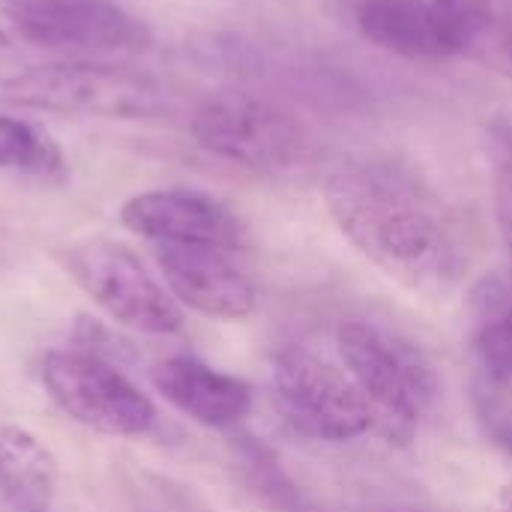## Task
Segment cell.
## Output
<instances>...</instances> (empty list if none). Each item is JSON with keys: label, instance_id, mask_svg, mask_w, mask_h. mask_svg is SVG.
<instances>
[{"label": "cell", "instance_id": "obj_1", "mask_svg": "<svg viewBox=\"0 0 512 512\" xmlns=\"http://www.w3.org/2000/svg\"><path fill=\"white\" fill-rule=\"evenodd\" d=\"M324 201L345 240L399 285L444 294L462 279L468 255L450 216L405 174L342 168L327 180Z\"/></svg>", "mask_w": 512, "mask_h": 512}, {"label": "cell", "instance_id": "obj_2", "mask_svg": "<svg viewBox=\"0 0 512 512\" xmlns=\"http://www.w3.org/2000/svg\"><path fill=\"white\" fill-rule=\"evenodd\" d=\"M336 345L348 378L375 414V426L390 441H411L438 399V375L429 357L408 336L372 318H345Z\"/></svg>", "mask_w": 512, "mask_h": 512}, {"label": "cell", "instance_id": "obj_3", "mask_svg": "<svg viewBox=\"0 0 512 512\" xmlns=\"http://www.w3.org/2000/svg\"><path fill=\"white\" fill-rule=\"evenodd\" d=\"M144 30L111 0H0V60H87L141 48Z\"/></svg>", "mask_w": 512, "mask_h": 512}, {"label": "cell", "instance_id": "obj_4", "mask_svg": "<svg viewBox=\"0 0 512 512\" xmlns=\"http://www.w3.org/2000/svg\"><path fill=\"white\" fill-rule=\"evenodd\" d=\"M0 99L33 111L105 120H147L168 108L162 87L150 78L93 60L30 66L0 81Z\"/></svg>", "mask_w": 512, "mask_h": 512}, {"label": "cell", "instance_id": "obj_5", "mask_svg": "<svg viewBox=\"0 0 512 512\" xmlns=\"http://www.w3.org/2000/svg\"><path fill=\"white\" fill-rule=\"evenodd\" d=\"M192 135L207 153L252 171H288L309 156V135L288 111L240 90L204 99Z\"/></svg>", "mask_w": 512, "mask_h": 512}, {"label": "cell", "instance_id": "obj_6", "mask_svg": "<svg viewBox=\"0 0 512 512\" xmlns=\"http://www.w3.org/2000/svg\"><path fill=\"white\" fill-rule=\"evenodd\" d=\"M48 399L75 423L111 435L135 438L156 423L153 402L111 363L87 351H51L42 360Z\"/></svg>", "mask_w": 512, "mask_h": 512}, {"label": "cell", "instance_id": "obj_7", "mask_svg": "<svg viewBox=\"0 0 512 512\" xmlns=\"http://www.w3.org/2000/svg\"><path fill=\"white\" fill-rule=\"evenodd\" d=\"M66 267L81 291L120 327L147 336H171L183 330L180 303L123 243L87 240L66 255Z\"/></svg>", "mask_w": 512, "mask_h": 512}, {"label": "cell", "instance_id": "obj_8", "mask_svg": "<svg viewBox=\"0 0 512 512\" xmlns=\"http://www.w3.org/2000/svg\"><path fill=\"white\" fill-rule=\"evenodd\" d=\"M273 384L282 420L303 438L342 444L375 426V414L357 384L303 348L276 354Z\"/></svg>", "mask_w": 512, "mask_h": 512}, {"label": "cell", "instance_id": "obj_9", "mask_svg": "<svg viewBox=\"0 0 512 512\" xmlns=\"http://www.w3.org/2000/svg\"><path fill=\"white\" fill-rule=\"evenodd\" d=\"M156 264L168 294L198 315L243 321L255 312V285L228 249L201 243H156Z\"/></svg>", "mask_w": 512, "mask_h": 512}, {"label": "cell", "instance_id": "obj_10", "mask_svg": "<svg viewBox=\"0 0 512 512\" xmlns=\"http://www.w3.org/2000/svg\"><path fill=\"white\" fill-rule=\"evenodd\" d=\"M120 222L153 243H201L228 252L246 243L243 222L225 204L189 189L141 192L120 207Z\"/></svg>", "mask_w": 512, "mask_h": 512}, {"label": "cell", "instance_id": "obj_11", "mask_svg": "<svg viewBox=\"0 0 512 512\" xmlns=\"http://www.w3.org/2000/svg\"><path fill=\"white\" fill-rule=\"evenodd\" d=\"M150 381L165 402L210 429H228L252 408V390L246 381L225 375L195 357L159 360L150 369Z\"/></svg>", "mask_w": 512, "mask_h": 512}, {"label": "cell", "instance_id": "obj_12", "mask_svg": "<svg viewBox=\"0 0 512 512\" xmlns=\"http://www.w3.org/2000/svg\"><path fill=\"white\" fill-rule=\"evenodd\" d=\"M357 24L375 45L408 60H447L462 54L432 0H360Z\"/></svg>", "mask_w": 512, "mask_h": 512}, {"label": "cell", "instance_id": "obj_13", "mask_svg": "<svg viewBox=\"0 0 512 512\" xmlns=\"http://www.w3.org/2000/svg\"><path fill=\"white\" fill-rule=\"evenodd\" d=\"M60 465L51 447L24 426L0 423V492L21 512H48Z\"/></svg>", "mask_w": 512, "mask_h": 512}, {"label": "cell", "instance_id": "obj_14", "mask_svg": "<svg viewBox=\"0 0 512 512\" xmlns=\"http://www.w3.org/2000/svg\"><path fill=\"white\" fill-rule=\"evenodd\" d=\"M471 351L486 387L512 384V285L501 276H483L468 294Z\"/></svg>", "mask_w": 512, "mask_h": 512}, {"label": "cell", "instance_id": "obj_15", "mask_svg": "<svg viewBox=\"0 0 512 512\" xmlns=\"http://www.w3.org/2000/svg\"><path fill=\"white\" fill-rule=\"evenodd\" d=\"M0 168L51 177L63 171V159L45 132L24 120L0 117Z\"/></svg>", "mask_w": 512, "mask_h": 512}, {"label": "cell", "instance_id": "obj_16", "mask_svg": "<svg viewBox=\"0 0 512 512\" xmlns=\"http://www.w3.org/2000/svg\"><path fill=\"white\" fill-rule=\"evenodd\" d=\"M240 465L249 474V483L255 486V492L276 510L282 512H303V498L294 489V483L288 480V474L279 468L276 456H270V450H264L261 444H255L252 438L240 444Z\"/></svg>", "mask_w": 512, "mask_h": 512}, {"label": "cell", "instance_id": "obj_17", "mask_svg": "<svg viewBox=\"0 0 512 512\" xmlns=\"http://www.w3.org/2000/svg\"><path fill=\"white\" fill-rule=\"evenodd\" d=\"M450 24L462 54H483L501 9L495 0H432Z\"/></svg>", "mask_w": 512, "mask_h": 512}, {"label": "cell", "instance_id": "obj_18", "mask_svg": "<svg viewBox=\"0 0 512 512\" xmlns=\"http://www.w3.org/2000/svg\"><path fill=\"white\" fill-rule=\"evenodd\" d=\"M486 153L495 180H512V96L486 120Z\"/></svg>", "mask_w": 512, "mask_h": 512}, {"label": "cell", "instance_id": "obj_19", "mask_svg": "<svg viewBox=\"0 0 512 512\" xmlns=\"http://www.w3.org/2000/svg\"><path fill=\"white\" fill-rule=\"evenodd\" d=\"M477 405H480V417L486 423V432L512 459V411L495 396V387H486V384H480Z\"/></svg>", "mask_w": 512, "mask_h": 512}, {"label": "cell", "instance_id": "obj_20", "mask_svg": "<svg viewBox=\"0 0 512 512\" xmlns=\"http://www.w3.org/2000/svg\"><path fill=\"white\" fill-rule=\"evenodd\" d=\"M495 512H512V483L501 489V495H498V504H495Z\"/></svg>", "mask_w": 512, "mask_h": 512}]
</instances>
